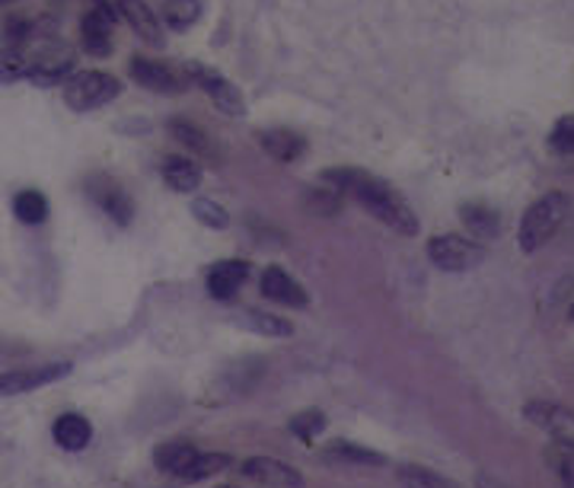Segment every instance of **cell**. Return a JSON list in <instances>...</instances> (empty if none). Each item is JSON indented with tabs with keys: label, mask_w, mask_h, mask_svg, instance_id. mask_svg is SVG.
<instances>
[{
	"label": "cell",
	"mask_w": 574,
	"mask_h": 488,
	"mask_svg": "<svg viewBox=\"0 0 574 488\" xmlns=\"http://www.w3.org/2000/svg\"><path fill=\"white\" fill-rule=\"evenodd\" d=\"M323 183H328V189L352 195L367 215L377 217L393 233H399V237L418 233V217L409 208V201L380 176H374L367 169H355V166H342V169H326Z\"/></svg>",
	"instance_id": "obj_1"
},
{
	"label": "cell",
	"mask_w": 574,
	"mask_h": 488,
	"mask_svg": "<svg viewBox=\"0 0 574 488\" xmlns=\"http://www.w3.org/2000/svg\"><path fill=\"white\" fill-rule=\"evenodd\" d=\"M568 208H572V201H568V195H562V191H549L543 198H536V201L526 208L523 220H520V249H523V252H540V249L559 233V227L565 224Z\"/></svg>",
	"instance_id": "obj_2"
},
{
	"label": "cell",
	"mask_w": 574,
	"mask_h": 488,
	"mask_svg": "<svg viewBox=\"0 0 574 488\" xmlns=\"http://www.w3.org/2000/svg\"><path fill=\"white\" fill-rule=\"evenodd\" d=\"M29 61V81L39 83V86H52L58 81H67L71 74H77V54L67 42L61 39H45L39 42L32 54H27Z\"/></svg>",
	"instance_id": "obj_3"
},
{
	"label": "cell",
	"mask_w": 574,
	"mask_h": 488,
	"mask_svg": "<svg viewBox=\"0 0 574 488\" xmlns=\"http://www.w3.org/2000/svg\"><path fill=\"white\" fill-rule=\"evenodd\" d=\"M118 93H122V83L103 71H77L64 81V103L74 112L106 106Z\"/></svg>",
	"instance_id": "obj_4"
},
{
	"label": "cell",
	"mask_w": 574,
	"mask_h": 488,
	"mask_svg": "<svg viewBox=\"0 0 574 488\" xmlns=\"http://www.w3.org/2000/svg\"><path fill=\"white\" fill-rule=\"evenodd\" d=\"M428 259L440 271H469L486 262V246L460 233H440L428 240Z\"/></svg>",
	"instance_id": "obj_5"
},
{
	"label": "cell",
	"mask_w": 574,
	"mask_h": 488,
	"mask_svg": "<svg viewBox=\"0 0 574 488\" xmlns=\"http://www.w3.org/2000/svg\"><path fill=\"white\" fill-rule=\"evenodd\" d=\"M186 77H189V83H195V86H201L223 115H233V118L247 115V100H243V93L237 90V83L227 81L220 71L208 68V64H198V61H189V64H186Z\"/></svg>",
	"instance_id": "obj_6"
},
{
	"label": "cell",
	"mask_w": 574,
	"mask_h": 488,
	"mask_svg": "<svg viewBox=\"0 0 574 488\" xmlns=\"http://www.w3.org/2000/svg\"><path fill=\"white\" fill-rule=\"evenodd\" d=\"M523 415H526L530 425L546 432L552 437V444H562V447L574 450V408L549 403V399H533V403H526Z\"/></svg>",
	"instance_id": "obj_7"
},
{
	"label": "cell",
	"mask_w": 574,
	"mask_h": 488,
	"mask_svg": "<svg viewBox=\"0 0 574 488\" xmlns=\"http://www.w3.org/2000/svg\"><path fill=\"white\" fill-rule=\"evenodd\" d=\"M86 195L90 201L103 211V215L115 220L118 227H128L132 217H135V201L132 195L122 189L112 176H90L86 179Z\"/></svg>",
	"instance_id": "obj_8"
},
{
	"label": "cell",
	"mask_w": 574,
	"mask_h": 488,
	"mask_svg": "<svg viewBox=\"0 0 574 488\" xmlns=\"http://www.w3.org/2000/svg\"><path fill=\"white\" fill-rule=\"evenodd\" d=\"M71 374V361H55V364H35V367H20V371H3L0 374V396H23L35 393L49 383H58Z\"/></svg>",
	"instance_id": "obj_9"
},
{
	"label": "cell",
	"mask_w": 574,
	"mask_h": 488,
	"mask_svg": "<svg viewBox=\"0 0 574 488\" xmlns=\"http://www.w3.org/2000/svg\"><path fill=\"white\" fill-rule=\"evenodd\" d=\"M112 23H115V10H112L106 0H96L81 20L83 52L93 54V58H109Z\"/></svg>",
	"instance_id": "obj_10"
},
{
	"label": "cell",
	"mask_w": 574,
	"mask_h": 488,
	"mask_svg": "<svg viewBox=\"0 0 574 488\" xmlns=\"http://www.w3.org/2000/svg\"><path fill=\"white\" fill-rule=\"evenodd\" d=\"M240 469H243L247 479L265 488H303L301 473L288 463L274 460V457H249Z\"/></svg>",
	"instance_id": "obj_11"
},
{
	"label": "cell",
	"mask_w": 574,
	"mask_h": 488,
	"mask_svg": "<svg viewBox=\"0 0 574 488\" xmlns=\"http://www.w3.org/2000/svg\"><path fill=\"white\" fill-rule=\"evenodd\" d=\"M128 71L144 90H154V93H182L189 86V81H182L173 68H166L154 58H132Z\"/></svg>",
	"instance_id": "obj_12"
},
{
	"label": "cell",
	"mask_w": 574,
	"mask_h": 488,
	"mask_svg": "<svg viewBox=\"0 0 574 488\" xmlns=\"http://www.w3.org/2000/svg\"><path fill=\"white\" fill-rule=\"evenodd\" d=\"M115 7H118L122 20L135 29V35L140 42H147V45H154V49H164L166 39L164 29H160V20H157V13H154L144 0H115Z\"/></svg>",
	"instance_id": "obj_13"
},
{
	"label": "cell",
	"mask_w": 574,
	"mask_h": 488,
	"mask_svg": "<svg viewBox=\"0 0 574 488\" xmlns=\"http://www.w3.org/2000/svg\"><path fill=\"white\" fill-rule=\"evenodd\" d=\"M169 135L176 137L189 157H201V160H220L218 141L211 137V132H205L201 125H195L191 118H169L166 122Z\"/></svg>",
	"instance_id": "obj_14"
},
{
	"label": "cell",
	"mask_w": 574,
	"mask_h": 488,
	"mask_svg": "<svg viewBox=\"0 0 574 488\" xmlns=\"http://www.w3.org/2000/svg\"><path fill=\"white\" fill-rule=\"evenodd\" d=\"M259 288H262L265 298L281 303V307H298V310H303L310 303L301 281L294 274H288L284 269H278V266H269V269L262 271V284Z\"/></svg>",
	"instance_id": "obj_15"
},
{
	"label": "cell",
	"mask_w": 574,
	"mask_h": 488,
	"mask_svg": "<svg viewBox=\"0 0 574 488\" xmlns=\"http://www.w3.org/2000/svg\"><path fill=\"white\" fill-rule=\"evenodd\" d=\"M259 144L278 163H294L306 154V137L291 128H265V132H259Z\"/></svg>",
	"instance_id": "obj_16"
},
{
	"label": "cell",
	"mask_w": 574,
	"mask_h": 488,
	"mask_svg": "<svg viewBox=\"0 0 574 488\" xmlns=\"http://www.w3.org/2000/svg\"><path fill=\"white\" fill-rule=\"evenodd\" d=\"M249 266L247 262H237V259H227V262H218L215 269L208 271V294L218 300H230L240 284L247 281Z\"/></svg>",
	"instance_id": "obj_17"
},
{
	"label": "cell",
	"mask_w": 574,
	"mask_h": 488,
	"mask_svg": "<svg viewBox=\"0 0 574 488\" xmlns=\"http://www.w3.org/2000/svg\"><path fill=\"white\" fill-rule=\"evenodd\" d=\"M460 220H463V227L476 240H494L501 233V215L494 211L492 205H482V201L463 205L460 208Z\"/></svg>",
	"instance_id": "obj_18"
},
{
	"label": "cell",
	"mask_w": 574,
	"mask_h": 488,
	"mask_svg": "<svg viewBox=\"0 0 574 488\" xmlns=\"http://www.w3.org/2000/svg\"><path fill=\"white\" fill-rule=\"evenodd\" d=\"M52 432H55L58 447H64V450H71V454H77V450H83V447L93 440V425H90V418H83L77 412L61 415Z\"/></svg>",
	"instance_id": "obj_19"
},
{
	"label": "cell",
	"mask_w": 574,
	"mask_h": 488,
	"mask_svg": "<svg viewBox=\"0 0 574 488\" xmlns=\"http://www.w3.org/2000/svg\"><path fill=\"white\" fill-rule=\"evenodd\" d=\"M164 179L173 191H195L201 186V166L191 157L169 154L164 160Z\"/></svg>",
	"instance_id": "obj_20"
},
{
	"label": "cell",
	"mask_w": 574,
	"mask_h": 488,
	"mask_svg": "<svg viewBox=\"0 0 574 488\" xmlns=\"http://www.w3.org/2000/svg\"><path fill=\"white\" fill-rule=\"evenodd\" d=\"M195 457H198V450H195V444H189V440H166V444H160L154 450L157 469H164L169 476H182Z\"/></svg>",
	"instance_id": "obj_21"
},
{
	"label": "cell",
	"mask_w": 574,
	"mask_h": 488,
	"mask_svg": "<svg viewBox=\"0 0 574 488\" xmlns=\"http://www.w3.org/2000/svg\"><path fill=\"white\" fill-rule=\"evenodd\" d=\"M326 460L335 463H348V466H386V457L371 450V447H361V444H352V440H335L323 450Z\"/></svg>",
	"instance_id": "obj_22"
},
{
	"label": "cell",
	"mask_w": 574,
	"mask_h": 488,
	"mask_svg": "<svg viewBox=\"0 0 574 488\" xmlns=\"http://www.w3.org/2000/svg\"><path fill=\"white\" fill-rule=\"evenodd\" d=\"M396 479H399L403 488H463L460 482L440 476V473L428 469V466H415V463H403L396 469Z\"/></svg>",
	"instance_id": "obj_23"
},
{
	"label": "cell",
	"mask_w": 574,
	"mask_h": 488,
	"mask_svg": "<svg viewBox=\"0 0 574 488\" xmlns=\"http://www.w3.org/2000/svg\"><path fill=\"white\" fill-rule=\"evenodd\" d=\"M13 215L20 217L23 224H42L49 217V198L39 189L17 191L13 198Z\"/></svg>",
	"instance_id": "obj_24"
},
{
	"label": "cell",
	"mask_w": 574,
	"mask_h": 488,
	"mask_svg": "<svg viewBox=\"0 0 574 488\" xmlns=\"http://www.w3.org/2000/svg\"><path fill=\"white\" fill-rule=\"evenodd\" d=\"M201 3L198 0H164V23L176 32H186L198 23Z\"/></svg>",
	"instance_id": "obj_25"
},
{
	"label": "cell",
	"mask_w": 574,
	"mask_h": 488,
	"mask_svg": "<svg viewBox=\"0 0 574 488\" xmlns=\"http://www.w3.org/2000/svg\"><path fill=\"white\" fill-rule=\"evenodd\" d=\"M227 466H230V457H227V454H198L179 479H182V482H205V479L223 473Z\"/></svg>",
	"instance_id": "obj_26"
},
{
	"label": "cell",
	"mask_w": 574,
	"mask_h": 488,
	"mask_svg": "<svg viewBox=\"0 0 574 488\" xmlns=\"http://www.w3.org/2000/svg\"><path fill=\"white\" fill-rule=\"evenodd\" d=\"M546 460L552 466V473L559 476L562 488H574V450L562 447V444H549Z\"/></svg>",
	"instance_id": "obj_27"
},
{
	"label": "cell",
	"mask_w": 574,
	"mask_h": 488,
	"mask_svg": "<svg viewBox=\"0 0 574 488\" xmlns=\"http://www.w3.org/2000/svg\"><path fill=\"white\" fill-rule=\"evenodd\" d=\"M291 432L298 434L301 440H313L316 434L326 432V415L320 408H306V412H298L288 425Z\"/></svg>",
	"instance_id": "obj_28"
},
{
	"label": "cell",
	"mask_w": 574,
	"mask_h": 488,
	"mask_svg": "<svg viewBox=\"0 0 574 488\" xmlns=\"http://www.w3.org/2000/svg\"><path fill=\"white\" fill-rule=\"evenodd\" d=\"M191 215L198 224H205V227H211V230H223L227 224H230V215L220 208L218 201H211V198H195L191 201Z\"/></svg>",
	"instance_id": "obj_29"
},
{
	"label": "cell",
	"mask_w": 574,
	"mask_h": 488,
	"mask_svg": "<svg viewBox=\"0 0 574 488\" xmlns=\"http://www.w3.org/2000/svg\"><path fill=\"white\" fill-rule=\"evenodd\" d=\"M29 74L27 54L20 49H0V83H17Z\"/></svg>",
	"instance_id": "obj_30"
},
{
	"label": "cell",
	"mask_w": 574,
	"mask_h": 488,
	"mask_svg": "<svg viewBox=\"0 0 574 488\" xmlns=\"http://www.w3.org/2000/svg\"><path fill=\"white\" fill-rule=\"evenodd\" d=\"M549 147L559 154V157H574V115H565L552 125L549 132Z\"/></svg>",
	"instance_id": "obj_31"
},
{
	"label": "cell",
	"mask_w": 574,
	"mask_h": 488,
	"mask_svg": "<svg viewBox=\"0 0 574 488\" xmlns=\"http://www.w3.org/2000/svg\"><path fill=\"white\" fill-rule=\"evenodd\" d=\"M249 325L259 329L262 335H272V339H288V335H294V325L288 323V320H281V316H274V313L249 310Z\"/></svg>",
	"instance_id": "obj_32"
},
{
	"label": "cell",
	"mask_w": 574,
	"mask_h": 488,
	"mask_svg": "<svg viewBox=\"0 0 574 488\" xmlns=\"http://www.w3.org/2000/svg\"><path fill=\"white\" fill-rule=\"evenodd\" d=\"M303 205H306V211H313V215H338V211H342V198L328 189L306 191Z\"/></svg>",
	"instance_id": "obj_33"
},
{
	"label": "cell",
	"mask_w": 574,
	"mask_h": 488,
	"mask_svg": "<svg viewBox=\"0 0 574 488\" xmlns=\"http://www.w3.org/2000/svg\"><path fill=\"white\" fill-rule=\"evenodd\" d=\"M0 3H13V0H0Z\"/></svg>",
	"instance_id": "obj_34"
},
{
	"label": "cell",
	"mask_w": 574,
	"mask_h": 488,
	"mask_svg": "<svg viewBox=\"0 0 574 488\" xmlns=\"http://www.w3.org/2000/svg\"><path fill=\"white\" fill-rule=\"evenodd\" d=\"M572 320H574V303H572Z\"/></svg>",
	"instance_id": "obj_35"
}]
</instances>
